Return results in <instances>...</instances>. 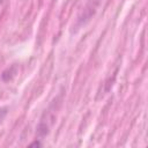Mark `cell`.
Wrapping results in <instances>:
<instances>
[{"mask_svg": "<svg viewBox=\"0 0 148 148\" xmlns=\"http://www.w3.org/2000/svg\"><path fill=\"white\" fill-rule=\"evenodd\" d=\"M0 2H1V0H0Z\"/></svg>", "mask_w": 148, "mask_h": 148, "instance_id": "obj_1", "label": "cell"}]
</instances>
